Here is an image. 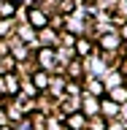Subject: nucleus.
<instances>
[{
	"label": "nucleus",
	"instance_id": "f257e3e1",
	"mask_svg": "<svg viewBox=\"0 0 127 130\" xmlns=\"http://www.w3.org/2000/svg\"><path fill=\"white\" fill-rule=\"evenodd\" d=\"M30 22L35 24V27H43V24H46V16L41 14V11H30Z\"/></svg>",
	"mask_w": 127,
	"mask_h": 130
},
{
	"label": "nucleus",
	"instance_id": "7ed1b4c3",
	"mask_svg": "<svg viewBox=\"0 0 127 130\" xmlns=\"http://www.w3.org/2000/svg\"><path fill=\"white\" fill-rule=\"evenodd\" d=\"M0 130H8V127H0Z\"/></svg>",
	"mask_w": 127,
	"mask_h": 130
},
{
	"label": "nucleus",
	"instance_id": "f03ea898",
	"mask_svg": "<svg viewBox=\"0 0 127 130\" xmlns=\"http://www.w3.org/2000/svg\"><path fill=\"white\" fill-rule=\"evenodd\" d=\"M103 108H105V114H111V117H114V114H116V106H114V103H108V100H105V103H103Z\"/></svg>",
	"mask_w": 127,
	"mask_h": 130
}]
</instances>
